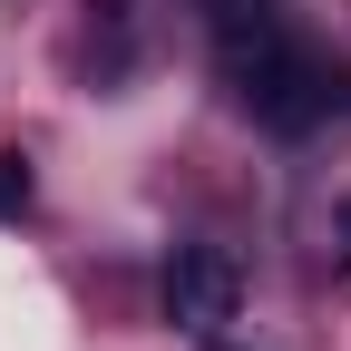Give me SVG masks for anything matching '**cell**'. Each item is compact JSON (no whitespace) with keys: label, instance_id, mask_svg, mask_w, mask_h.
<instances>
[{"label":"cell","instance_id":"3957f363","mask_svg":"<svg viewBox=\"0 0 351 351\" xmlns=\"http://www.w3.org/2000/svg\"><path fill=\"white\" fill-rule=\"evenodd\" d=\"M0 215H29V156H0Z\"/></svg>","mask_w":351,"mask_h":351},{"label":"cell","instance_id":"7a4b0ae2","mask_svg":"<svg viewBox=\"0 0 351 351\" xmlns=\"http://www.w3.org/2000/svg\"><path fill=\"white\" fill-rule=\"evenodd\" d=\"M234 302H244V274H234L225 244H176L166 254V322L176 332H225Z\"/></svg>","mask_w":351,"mask_h":351},{"label":"cell","instance_id":"6da1fadb","mask_svg":"<svg viewBox=\"0 0 351 351\" xmlns=\"http://www.w3.org/2000/svg\"><path fill=\"white\" fill-rule=\"evenodd\" d=\"M225 49H234V98H244V117L274 127V137H302V127H322V117L341 108V69H332L322 49H302V39H283L274 20L244 29V39H225Z\"/></svg>","mask_w":351,"mask_h":351},{"label":"cell","instance_id":"277c9868","mask_svg":"<svg viewBox=\"0 0 351 351\" xmlns=\"http://www.w3.org/2000/svg\"><path fill=\"white\" fill-rule=\"evenodd\" d=\"M341 244H351V195H341Z\"/></svg>","mask_w":351,"mask_h":351}]
</instances>
